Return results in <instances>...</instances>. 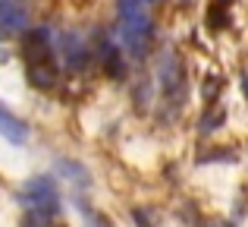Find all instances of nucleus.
Masks as SVG:
<instances>
[{
  "instance_id": "1",
  "label": "nucleus",
  "mask_w": 248,
  "mask_h": 227,
  "mask_svg": "<svg viewBox=\"0 0 248 227\" xmlns=\"http://www.w3.org/2000/svg\"><path fill=\"white\" fill-rule=\"evenodd\" d=\"M19 57L25 79L38 92H54L60 82V57H57V32L50 25H29L19 35Z\"/></svg>"
},
{
  "instance_id": "2",
  "label": "nucleus",
  "mask_w": 248,
  "mask_h": 227,
  "mask_svg": "<svg viewBox=\"0 0 248 227\" xmlns=\"http://www.w3.org/2000/svg\"><path fill=\"white\" fill-rule=\"evenodd\" d=\"M154 35H157V25L141 0H116V38L129 60H148Z\"/></svg>"
},
{
  "instance_id": "3",
  "label": "nucleus",
  "mask_w": 248,
  "mask_h": 227,
  "mask_svg": "<svg viewBox=\"0 0 248 227\" xmlns=\"http://www.w3.org/2000/svg\"><path fill=\"white\" fill-rule=\"evenodd\" d=\"M16 202L25 209L35 211H50V215H60L63 199H60V183H57V174H35L29 177L22 186L16 190Z\"/></svg>"
},
{
  "instance_id": "4",
  "label": "nucleus",
  "mask_w": 248,
  "mask_h": 227,
  "mask_svg": "<svg viewBox=\"0 0 248 227\" xmlns=\"http://www.w3.org/2000/svg\"><path fill=\"white\" fill-rule=\"evenodd\" d=\"M97 63H101L104 76H107L110 82H123L129 76V54L123 51L120 38L110 35V32H101V38H97Z\"/></svg>"
},
{
  "instance_id": "5",
  "label": "nucleus",
  "mask_w": 248,
  "mask_h": 227,
  "mask_svg": "<svg viewBox=\"0 0 248 227\" xmlns=\"http://www.w3.org/2000/svg\"><path fill=\"white\" fill-rule=\"evenodd\" d=\"M57 57H60V67L69 73H85L91 63V44L85 41L79 32L63 29L57 32Z\"/></svg>"
},
{
  "instance_id": "6",
  "label": "nucleus",
  "mask_w": 248,
  "mask_h": 227,
  "mask_svg": "<svg viewBox=\"0 0 248 227\" xmlns=\"http://www.w3.org/2000/svg\"><path fill=\"white\" fill-rule=\"evenodd\" d=\"M157 86L167 105H176V95H186V67L176 51H164L157 60Z\"/></svg>"
},
{
  "instance_id": "7",
  "label": "nucleus",
  "mask_w": 248,
  "mask_h": 227,
  "mask_svg": "<svg viewBox=\"0 0 248 227\" xmlns=\"http://www.w3.org/2000/svg\"><path fill=\"white\" fill-rule=\"evenodd\" d=\"M25 29H29V10L22 0H0V41H10Z\"/></svg>"
},
{
  "instance_id": "8",
  "label": "nucleus",
  "mask_w": 248,
  "mask_h": 227,
  "mask_svg": "<svg viewBox=\"0 0 248 227\" xmlns=\"http://www.w3.org/2000/svg\"><path fill=\"white\" fill-rule=\"evenodd\" d=\"M0 136H3L10 145H25V142H29V123L16 111H10L3 101H0Z\"/></svg>"
},
{
  "instance_id": "9",
  "label": "nucleus",
  "mask_w": 248,
  "mask_h": 227,
  "mask_svg": "<svg viewBox=\"0 0 248 227\" xmlns=\"http://www.w3.org/2000/svg\"><path fill=\"white\" fill-rule=\"evenodd\" d=\"M57 177H66L76 190H88L91 186V171L76 158H60L57 161Z\"/></svg>"
},
{
  "instance_id": "10",
  "label": "nucleus",
  "mask_w": 248,
  "mask_h": 227,
  "mask_svg": "<svg viewBox=\"0 0 248 227\" xmlns=\"http://www.w3.org/2000/svg\"><path fill=\"white\" fill-rule=\"evenodd\" d=\"M226 120H230V114H226L223 105H207L204 114L198 117V133L201 136H211V133H217L220 126H226Z\"/></svg>"
},
{
  "instance_id": "11",
  "label": "nucleus",
  "mask_w": 248,
  "mask_h": 227,
  "mask_svg": "<svg viewBox=\"0 0 248 227\" xmlns=\"http://www.w3.org/2000/svg\"><path fill=\"white\" fill-rule=\"evenodd\" d=\"M132 101H135V111L139 114H145L154 105V79L151 76H141V79L132 82Z\"/></svg>"
},
{
  "instance_id": "12",
  "label": "nucleus",
  "mask_w": 248,
  "mask_h": 227,
  "mask_svg": "<svg viewBox=\"0 0 248 227\" xmlns=\"http://www.w3.org/2000/svg\"><path fill=\"white\" fill-rule=\"evenodd\" d=\"M230 3H223V0H211L207 3V13H204V22L211 32H223L230 29V10H226Z\"/></svg>"
},
{
  "instance_id": "13",
  "label": "nucleus",
  "mask_w": 248,
  "mask_h": 227,
  "mask_svg": "<svg viewBox=\"0 0 248 227\" xmlns=\"http://www.w3.org/2000/svg\"><path fill=\"white\" fill-rule=\"evenodd\" d=\"M220 92H223V76L207 73L204 82H201V98H204V107L207 105H217V101H220Z\"/></svg>"
},
{
  "instance_id": "14",
  "label": "nucleus",
  "mask_w": 248,
  "mask_h": 227,
  "mask_svg": "<svg viewBox=\"0 0 248 227\" xmlns=\"http://www.w3.org/2000/svg\"><path fill=\"white\" fill-rule=\"evenodd\" d=\"M22 227H57V215H50V211L25 209L22 211Z\"/></svg>"
},
{
  "instance_id": "15",
  "label": "nucleus",
  "mask_w": 248,
  "mask_h": 227,
  "mask_svg": "<svg viewBox=\"0 0 248 227\" xmlns=\"http://www.w3.org/2000/svg\"><path fill=\"white\" fill-rule=\"evenodd\" d=\"M76 202H79V211H82V218H85V224H88V227H110V218H107V215H101V211H91L85 199H76Z\"/></svg>"
},
{
  "instance_id": "16",
  "label": "nucleus",
  "mask_w": 248,
  "mask_h": 227,
  "mask_svg": "<svg viewBox=\"0 0 248 227\" xmlns=\"http://www.w3.org/2000/svg\"><path fill=\"white\" fill-rule=\"evenodd\" d=\"M201 164H211V161H236L232 148H211V155H198Z\"/></svg>"
},
{
  "instance_id": "17",
  "label": "nucleus",
  "mask_w": 248,
  "mask_h": 227,
  "mask_svg": "<svg viewBox=\"0 0 248 227\" xmlns=\"http://www.w3.org/2000/svg\"><path fill=\"white\" fill-rule=\"evenodd\" d=\"M132 218H135V224H139V227H151V221H148V215H145V209H135Z\"/></svg>"
},
{
  "instance_id": "18",
  "label": "nucleus",
  "mask_w": 248,
  "mask_h": 227,
  "mask_svg": "<svg viewBox=\"0 0 248 227\" xmlns=\"http://www.w3.org/2000/svg\"><path fill=\"white\" fill-rule=\"evenodd\" d=\"M201 227V224H198ZM204 227H232V221H220V218H217V221H211V224H204Z\"/></svg>"
},
{
  "instance_id": "19",
  "label": "nucleus",
  "mask_w": 248,
  "mask_h": 227,
  "mask_svg": "<svg viewBox=\"0 0 248 227\" xmlns=\"http://www.w3.org/2000/svg\"><path fill=\"white\" fill-rule=\"evenodd\" d=\"M145 6H154V3H164V0H141Z\"/></svg>"
},
{
  "instance_id": "20",
  "label": "nucleus",
  "mask_w": 248,
  "mask_h": 227,
  "mask_svg": "<svg viewBox=\"0 0 248 227\" xmlns=\"http://www.w3.org/2000/svg\"><path fill=\"white\" fill-rule=\"evenodd\" d=\"M223 3H232V0H223Z\"/></svg>"
}]
</instances>
